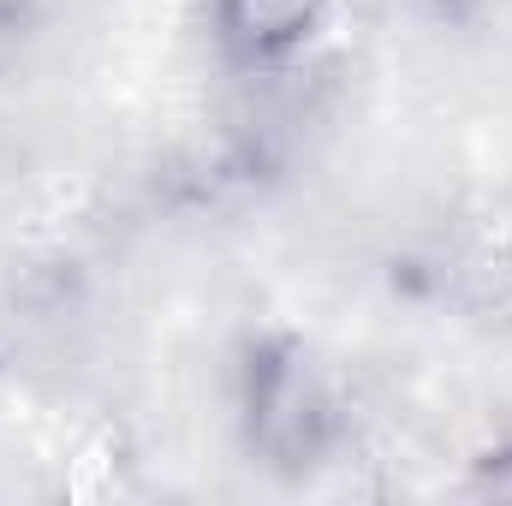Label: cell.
<instances>
[{
    "label": "cell",
    "instance_id": "6da1fadb",
    "mask_svg": "<svg viewBox=\"0 0 512 506\" xmlns=\"http://www.w3.org/2000/svg\"><path fill=\"white\" fill-rule=\"evenodd\" d=\"M245 435L268 471H310L340 435V405L298 346H262L245 364Z\"/></svg>",
    "mask_w": 512,
    "mask_h": 506
},
{
    "label": "cell",
    "instance_id": "7a4b0ae2",
    "mask_svg": "<svg viewBox=\"0 0 512 506\" xmlns=\"http://www.w3.org/2000/svg\"><path fill=\"white\" fill-rule=\"evenodd\" d=\"M215 42L239 66H280L322 30L328 0H215Z\"/></svg>",
    "mask_w": 512,
    "mask_h": 506
}]
</instances>
